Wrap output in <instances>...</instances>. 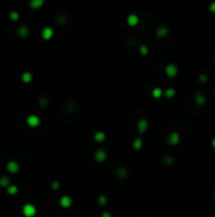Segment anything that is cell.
I'll list each match as a JSON object with an SVG mask.
<instances>
[{
  "label": "cell",
  "mask_w": 215,
  "mask_h": 217,
  "mask_svg": "<svg viewBox=\"0 0 215 217\" xmlns=\"http://www.w3.org/2000/svg\"><path fill=\"white\" fill-rule=\"evenodd\" d=\"M212 146H213V147L215 148V138L213 139V140H212Z\"/></svg>",
  "instance_id": "836d02e7"
},
{
  "label": "cell",
  "mask_w": 215,
  "mask_h": 217,
  "mask_svg": "<svg viewBox=\"0 0 215 217\" xmlns=\"http://www.w3.org/2000/svg\"><path fill=\"white\" fill-rule=\"evenodd\" d=\"M18 192V189H17V186H15V185H10L9 188H7V193L10 195H15Z\"/></svg>",
  "instance_id": "7402d4cb"
},
{
  "label": "cell",
  "mask_w": 215,
  "mask_h": 217,
  "mask_svg": "<svg viewBox=\"0 0 215 217\" xmlns=\"http://www.w3.org/2000/svg\"><path fill=\"white\" fill-rule=\"evenodd\" d=\"M62 112L64 113L62 119H71L72 121H73L75 118H77V115H78L79 112L78 104L76 102H74V101H69L62 107Z\"/></svg>",
  "instance_id": "6da1fadb"
},
{
  "label": "cell",
  "mask_w": 215,
  "mask_h": 217,
  "mask_svg": "<svg viewBox=\"0 0 215 217\" xmlns=\"http://www.w3.org/2000/svg\"><path fill=\"white\" fill-rule=\"evenodd\" d=\"M214 93H215V90H214Z\"/></svg>",
  "instance_id": "d590c367"
},
{
  "label": "cell",
  "mask_w": 215,
  "mask_h": 217,
  "mask_svg": "<svg viewBox=\"0 0 215 217\" xmlns=\"http://www.w3.org/2000/svg\"><path fill=\"white\" fill-rule=\"evenodd\" d=\"M166 72L170 77H174V76L177 74V67H176L175 65H173V64H170V65L167 66Z\"/></svg>",
  "instance_id": "5b68a950"
},
{
  "label": "cell",
  "mask_w": 215,
  "mask_h": 217,
  "mask_svg": "<svg viewBox=\"0 0 215 217\" xmlns=\"http://www.w3.org/2000/svg\"><path fill=\"white\" fill-rule=\"evenodd\" d=\"M168 33H169V30L167 29L166 26H160L156 31V35L158 37H165L168 35Z\"/></svg>",
  "instance_id": "4fadbf2b"
},
{
  "label": "cell",
  "mask_w": 215,
  "mask_h": 217,
  "mask_svg": "<svg viewBox=\"0 0 215 217\" xmlns=\"http://www.w3.org/2000/svg\"><path fill=\"white\" fill-rule=\"evenodd\" d=\"M206 101H207V99H206V96H204V94H202V93H196L195 102L197 105H199V106L204 105V104L206 103Z\"/></svg>",
  "instance_id": "30bf717a"
},
{
  "label": "cell",
  "mask_w": 215,
  "mask_h": 217,
  "mask_svg": "<svg viewBox=\"0 0 215 217\" xmlns=\"http://www.w3.org/2000/svg\"><path fill=\"white\" fill-rule=\"evenodd\" d=\"M141 145H142V140L140 138H137L136 140L133 142V147L135 148V149H139V148L141 147Z\"/></svg>",
  "instance_id": "ffe728a7"
},
{
  "label": "cell",
  "mask_w": 215,
  "mask_h": 217,
  "mask_svg": "<svg viewBox=\"0 0 215 217\" xmlns=\"http://www.w3.org/2000/svg\"><path fill=\"white\" fill-rule=\"evenodd\" d=\"M147 128H148V121L146 119H140L139 122H138V132H139L140 135L146 132Z\"/></svg>",
  "instance_id": "ba28073f"
},
{
  "label": "cell",
  "mask_w": 215,
  "mask_h": 217,
  "mask_svg": "<svg viewBox=\"0 0 215 217\" xmlns=\"http://www.w3.org/2000/svg\"><path fill=\"white\" fill-rule=\"evenodd\" d=\"M116 175H117L118 178L124 179V178H126L128 176V171L124 167H118L116 170Z\"/></svg>",
  "instance_id": "7c38bea8"
},
{
  "label": "cell",
  "mask_w": 215,
  "mask_h": 217,
  "mask_svg": "<svg viewBox=\"0 0 215 217\" xmlns=\"http://www.w3.org/2000/svg\"><path fill=\"white\" fill-rule=\"evenodd\" d=\"M42 4H43V0H33V1H31V3H30V7L36 10V9H39Z\"/></svg>",
  "instance_id": "2e32d148"
},
{
  "label": "cell",
  "mask_w": 215,
  "mask_h": 217,
  "mask_svg": "<svg viewBox=\"0 0 215 217\" xmlns=\"http://www.w3.org/2000/svg\"><path fill=\"white\" fill-rule=\"evenodd\" d=\"M51 186H52L53 190H58V189H59V182L57 180L53 181L52 184H51Z\"/></svg>",
  "instance_id": "f546056e"
},
{
  "label": "cell",
  "mask_w": 215,
  "mask_h": 217,
  "mask_svg": "<svg viewBox=\"0 0 215 217\" xmlns=\"http://www.w3.org/2000/svg\"><path fill=\"white\" fill-rule=\"evenodd\" d=\"M210 10H211L212 12H215V1L210 4Z\"/></svg>",
  "instance_id": "1f68e13d"
},
{
  "label": "cell",
  "mask_w": 215,
  "mask_h": 217,
  "mask_svg": "<svg viewBox=\"0 0 215 217\" xmlns=\"http://www.w3.org/2000/svg\"><path fill=\"white\" fill-rule=\"evenodd\" d=\"M9 184H10V179L7 177L0 178V185L1 186H9Z\"/></svg>",
  "instance_id": "44dd1931"
},
{
  "label": "cell",
  "mask_w": 215,
  "mask_h": 217,
  "mask_svg": "<svg viewBox=\"0 0 215 217\" xmlns=\"http://www.w3.org/2000/svg\"><path fill=\"white\" fill-rule=\"evenodd\" d=\"M161 93H163V91H161L160 88H155L153 91H152V94H153L154 98H160Z\"/></svg>",
  "instance_id": "d4e9b609"
},
{
  "label": "cell",
  "mask_w": 215,
  "mask_h": 217,
  "mask_svg": "<svg viewBox=\"0 0 215 217\" xmlns=\"http://www.w3.org/2000/svg\"><path fill=\"white\" fill-rule=\"evenodd\" d=\"M128 23L132 26H136L137 23H138V17L136 15H130V16L128 17Z\"/></svg>",
  "instance_id": "9a60e30c"
},
{
  "label": "cell",
  "mask_w": 215,
  "mask_h": 217,
  "mask_svg": "<svg viewBox=\"0 0 215 217\" xmlns=\"http://www.w3.org/2000/svg\"><path fill=\"white\" fill-rule=\"evenodd\" d=\"M95 159H96V161L98 162H103L104 160H105V158H107V153L103 151V149H99V151H97L96 153H95Z\"/></svg>",
  "instance_id": "52a82bcc"
},
{
  "label": "cell",
  "mask_w": 215,
  "mask_h": 217,
  "mask_svg": "<svg viewBox=\"0 0 215 217\" xmlns=\"http://www.w3.org/2000/svg\"><path fill=\"white\" fill-rule=\"evenodd\" d=\"M10 18L12 20H17L19 18V14L17 13V12H12V13L10 14Z\"/></svg>",
  "instance_id": "83f0119b"
},
{
  "label": "cell",
  "mask_w": 215,
  "mask_h": 217,
  "mask_svg": "<svg viewBox=\"0 0 215 217\" xmlns=\"http://www.w3.org/2000/svg\"><path fill=\"white\" fill-rule=\"evenodd\" d=\"M94 138L97 142H102L104 139H105V135H104L103 132H97L96 134H95Z\"/></svg>",
  "instance_id": "e0dca14e"
},
{
  "label": "cell",
  "mask_w": 215,
  "mask_h": 217,
  "mask_svg": "<svg viewBox=\"0 0 215 217\" xmlns=\"http://www.w3.org/2000/svg\"><path fill=\"white\" fill-rule=\"evenodd\" d=\"M30 34V29L26 26H21L20 28H18L17 30V35L21 38H26V37L29 36Z\"/></svg>",
  "instance_id": "3957f363"
},
{
  "label": "cell",
  "mask_w": 215,
  "mask_h": 217,
  "mask_svg": "<svg viewBox=\"0 0 215 217\" xmlns=\"http://www.w3.org/2000/svg\"><path fill=\"white\" fill-rule=\"evenodd\" d=\"M49 104V102H48V100L44 99V98H42V99L39 100V105L42 106V107H44V106H46Z\"/></svg>",
  "instance_id": "f1b7e54d"
},
{
  "label": "cell",
  "mask_w": 215,
  "mask_h": 217,
  "mask_svg": "<svg viewBox=\"0 0 215 217\" xmlns=\"http://www.w3.org/2000/svg\"><path fill=\"white\" fill-rule=\"evenodd\" d=\"M23 214H24V216L26 217H33L34 215L36 214V209L34 205H32V204H26L24 207H23Z\"/></svg>",
  "instance_id": "7a4b0ae2"
},
{
  "label": "cell",
  "mask_w": 215,
  "mask_h": 217,
  "mask_svg": "<svg viewBox=\"0 0 215 217\" xmlns=\"http://www.w3.org/2000/svg\"><path fill=\"white\" fill-rule=\"evenodd\" d=\"M107 197L105 196H103V195H101V196H99V198H98V202H99V204H101V205H104V204L107 203Z\"/></svg>",
  "instance_id": "484cf974"
},
{
  "label": "cell",
  "mask_w": 215,
  "mask_h": 217,
  "mask_svg": "<svg viewBox=\"0 0 215 217\" xmlns=\"http://www.w3.org/2000/svg\"><path fill=\"white\" fill-rule=\"evenodd\" d=\"M60 204L61 207L63 208H69L72 204V199L69 196H63V197L60 199Z\"/></svg>",
  "instance_id": "8fae6325"
},
{
  "label": "cell",
  "mask_w": 215,
  "mask_h": 217,
  "mask_svg": "<svg viewBox=\"0 0 215 217\" xmlns=\"http://www.w3.org/2000/svg\"><path fill=\"white\" fill-rule=\"evenodd\" d=\"M101 217H112V215L109 212H104L102 215H101Z\"/></svg>",
  "instance_id": "d6a6232c"
},
{
  "label": "cell",
  "mask_w": 215,
  "mask_h": 217,
  "mask_svg": "<svg viewBox=\"0 0 215 217\" xmlns=\"http://www.w3.org/2000/svg\"><path fill=\"white\" fill-rule=\"evenodd\" d=\"M165 94H166L167 98H172V96H175V90H174L173 88L167 89L166 92H165Z\"/></svg>",
  "instance_id": "cb8c5ba5"
},
{
  "label": "cell",
  "mask_w": 215,
  "mask_h": 217,
  "mask_svg": "<svg viewBox=\"0 0 215 217\" xmlns=\"http://www.w3.org/2000/svg\"><path fill=\"white\" fill-rule=\"evenodd\" d=\"M39 123L40 120L37 115H30L29 118H28V124L31 127H36V126L39 125Z\"/></svg>",
  "instance_id": "8992f818"
},
{
  "label": "cell",
  "mask_w": 215,
  "mask_h": 217,
  "mask_svg": "<svg viewBox=\"0 0 215 217\" xmlns=\"http://www.w3.org/2000/svg\"><path fill=\"white\" fill-rule=\"evenodd\" d=\"M174 161H175V159L173 158V157H170V156H167V157H165L163 158V162L166 163V164L168 165H171L174 163Z\"/></svg>",
  "instance_id": "603a6c76"
},
{
  "label": "cell",
  "mask_w": 215,
  "mask_h": 217,
  "mask_svg": "<svg viewBox=\"0 0 215 217\" xmlns=\"http://www.w3.org/2000/svg\"><path fill=\"white\" fill-rule=\"evenodd\" d=\"M21 79H22L24 83H30L32 81V74L30 72H24L21 76Z\"/></svg>",
  "instance_id": "d6986e66"
},
{
  "label": "cell",
  "mask_w": 215,
  "mask_h": 217,
  "mask_svg": "<svg viewBox=\"0 0 215 217\" xmlns=\"http://www.w3.org/2000/svg\"><path fill=\"white\" fill-rule=\"evenodd\" d=\"M7 170L11 173H17L19 171V164L16 161H10L7 163Z\"/></svg>",
  "instance_id": "9c48e42d"
},
{
  "label": "cell",
  "mask_w": 215,
  "mask_h": 217,
  "mask_svg": "<svg viewBox=\"0 0 215 217\" xmlns=\"http://www.w3.org/2000/svg\"><path fill=\"white\" fill-rule=\"evenodd\" d=\"M214 198H215V194H214Z\"/></svg>",
  "instance_id": "e575fe53"
},
{
  "label": "cell",
  "mask_w": 215,
  "mask_h": 217,
  "mask_svg": "<svg viewBox=\"0 0 215 217\" xmlns=\"http://www.w3.org/2000/svg\"><path fill=\"white\" fill-rule=\"evenodd\" d=\"M199 81L202 83L207 82V81H208V76L206 75V74H200V75H199Z\"/></svg>",
  "instance_id": "4dcf8cb0"
},
{
  "label": "cell",
  "mask_w": 215,
  "mask_h": 217,
  "mask_svg": "<svg viewBox=\"0 0 215 217\" xmlns=\"http://www.w3.org/2000/svg\"><path fill=\"white\" fill-rule=\"evenodd\" d=\"M139 51H140V54H142V55H147L149 49H148L147 46H141L139 48Z\"/></svg>",
  "instance_id": "4316f807"
},
{
  "label": "cell",
  "mask_w": 215,
  "mask_h": 217,
  "mask_svg": "<svg viewBox=\"0 0 215 217\" xmlns=\"http://www.w3.org/2000/svg\"><path fill=\"white\" fill-rule=\"evenodd\" d=\"M53 36V30L51 28H44L42 31V37L44 39H50Z\"/></svg>",
  "instance_id": "5bb4252c"
},
{
  "label": "cell",
  "mask_w": 215,
  "mask_h": 217,
  "mask_svg": "<svg viewBox=\"0 0 215 217\" xmlns=\"http://www.w3.org/2000/svg\"><path fill=\"white\" fill-rule=\"evenodd\" d=\"M168 142L171 145H177L179 143V136L177 132H172L168 136Z\"/></svg>",
  "instance_id": "277c9868"
},
{
  "label": "cell",
  "mask_w": 215,
  "mask_h": 217,
  "mask_svg": "<svg viewBox=\"0 0 215 217\" xmlns=\"http://www.w3.org/2000/svg\"><path fill=\"white\" fill-rule=\"evenodd\" d=\"M56 21H57L59 24L63 26V24H65V23H67V21H68V18H67V16H64V15H58V16L56 17Z\"/></svg>",
  "instance_id": "ac0fdd59"
}]
</instances>
